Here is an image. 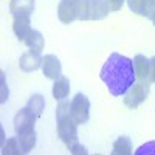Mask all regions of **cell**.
I'll return each mask as SVG.
<instances>
[{"label":"cell","instance_id":"obj_25","mask_svg":"<svg viewBox=\"0 0 155 155\" xmlns=\"http://www.w3.org/2000/svg\"><path fill=\"white\" fill-rule=\"evenodd\" d=\"M152 22H153V25H155V17H153V19H152Z\"/></svg>","mask_w":155,"mask_h":155},{"label":"cell","instance_id":"obj_1","mask_svg":"<svg viewBox=\"0 0 155 155\" xmlns=\"http://www.w3.org/2000/svg\"><path fill=\"white\" fill-rule=\"evenodd\" d=\"M101 79L113 96L126 95L137 79L134 61L120 53H112L101 68Z\"/></svg>","mask_w":155,"mask_h":155},{"label":"cell","instance_id":"obj_7","mask_svg":"<svg viewBox=\"0 0 155 155\" xmlns=\"http://www.w3.org/2000/svg\"><path fill=\"white\" fill-rule=\"evenodd\" d=\"M78 0H61L58 6V17L62 23H71L78 20Z\"/></svg>","mask_w":155,"mask_h":155},{"label":"cell","instance_id":"obj_11","mask_svg":"<svg viewBox=\"0 0 155 155\" xmlns=\"http://www.w3.org/2000/svg\"><path fill=\"white\" fill-rule=\"evenodd\" d=\"M110 5L107 0H90V20H101L109 16Z\"/></svg>","mask_w":155,"mask_h":155},{"label":"cell","instance_id":"obj_24","mask_svg":"<svg viewBox=\"0 0 155 155\" xmlns=\"http://www.w3.org/2000/svg\"><path fill=\"white\" fill-rule=\"evenodd\" d=\"M68 149H70V152H71V153H87V150L84 149V146H81L79 143H78V141H76L74 144H71Z\"/></svg>","mask_w":155,"mask_h":155},{"label":"cell","instance_id":"obj_8","mask_svg":"<svg viewBox=\"0 0 155 155\" xmlns=\"http://www.w3.org/2000/svg\"><path fill=\"white\" fill-rule=\"evenodd\" d=\"M42 70L48 79H58L62 76V65L54 54H45L42 59Z\"/></svg>","mask_w":155,"mask_h":155},{"label":"cell","instance_id":"obj_18","mask_svg":"<svg viewBox=\"0 0 155 155\" xmlns=\"http://www.w3.org/2000/svg\"><path fill=\"white\" fill-rule=\"evenodd\" d=\"M36 115H37V118L42 115L44 109H45V98L42 95H33L30 99H28V104H27Z\"/></svg>","mask_w":155,"mask_h":155},{"label":"cell","instance_id":"obj_19","mask_svg":"<svg viewBox=\"0 0 155 155\" xmlns=\"http://www.w3.org/2000/svg\"><path fill=\"white\" fill-rule=\"evenodd\" d=\"M78 20H90V0H78Z\"/></svg>","mask_w":155,"mask_h":155},{"label":"cell","instance_id":"obj_21","mask_svg":"<svg viewBox=\"0 0 155 155\" xmlns=\"http://www.w3.org/2000/svg\"><path fill=\"white\" fill-rule=\"evenodd\" d=\"M135 153L137 155H155V141H149V143L143 144Z\"/></svg>","mask_w":155,"mask_h":155},{"label":"cell","instance_id":"obj_17","mask_svg":"<svg viewBox=\"0 0 155 155\" xmlns=\"http://www.w3.org/2000/svg\"><path fill=\"white\" fill-rule=\"evenodd\" d=\"M17 138H19V143H20L22 153H28L34 149V146H36V132L17 135Z\"/></svg>","mask_w":155,"mask_h":155},{"label":"cell","instance_id":"obj_22","mask_svg":"<svg viewBox=\"0 0 155 155\" xmlns=\"http://www.w3.org/2000/svg\"><path fill=\"white\" fill-rule=\"evenodd\" d=\"M149 84L155 82V56L149 59Z\"/></svg>","mask_w":155,"mask_h":155},{"label":"cell","instance_id":"obj_23","mask_svg":"<svg viewBox=\"0 0 155 155\" xmlns=\"http://www.w3.org/2000/svg\"><path fill=\"white\" fill-rule=\"evenodd\" d=\"M109 5H110V9L112 11H120L123 8V3H124V0H107Z\"/></svg>","mask_w":155,"mask_h":155},{"label":"cell","instance_id":"obj_13","mask_svg":"<svg viewBox=\"0 0 155 155\" xmlns=\"http://www.w3.org/2000/svg\"><path fill=\"white\" fill-rule=\"evenodd\" d=\"M12 30H14L16 37L20 42H23L30 31L33 30L30 27V17H14V23H12Z\"/></svg>","mask_w":155,"mask_h":155},{"label":"cell","instance_id":"obj_5","mask_svg":"<svg viewBox=\"0 0 155 155\" xmlns=\"http://www.w3.org/2000/svg\"><path fill=\"white\" fill-rule=\"evenodd\" d=\"M37 120V115L27 106L17 112L16 118H14V130L17 135H23V134H30L34 132V124Z\"/></svg>","mask_w":155,"mask_h":155},{"label":"cell","instance_id":"obj_4","mask_svg":"<svg viewBox=\"0 0 155 155\" xmlns=\"http://www.w3.org/2000/svg\"><path fill=\"white\" fill-rule=\"evenodd\" d=\"M70 113L76 124H85L90 118V101L84 93H76L70 101Z\"/></svg>","mask_w":155,"mask_h":155},{"label":"cell","instance_id":"obj_15","mask_svg":"<svg viewBox=\"0 0 155 155\" xmlns=\"http://www.w3.org/2000/svg\"><path fill=\"white\" fill-rule=\"evenodd\" d=\"M23 42L31 51H36V53H41V51L44 50V45H45L44 36L41 34V31H37V30H31Z\"/></svg>","mask_w":155,"mask_h":155},{"label":"cell","instance_id":"obj_9","mask_svg":"<svg viewBox=\"0 0 155 155\" xmlns=\"http://www.w3.org/2000/svg\"><path fill=\"white\" fill-rule=\"evenodd\" d=\"M34 11V0H11L9 12L14 17H30Z\"/></svg>","mask_w":155,"mask_h":155},{"label":"cell","instance_id":"obj_14","mask_svg":"<svg viewBox=\"0 0 155 155\" xmlns=\"http://www.w3.org/2000/svg\"><path fill=\"white\" fill-rule=\"evenodd\" d=\"M70 93V82L65 76H59L58 79H54V84H53V96L54 99L58 101H62L65 99Z\"/></svg>","mask_w":155,"mask_h":155},{"label":"cell","instance_id":"obj_6","mask_svg":"<svg viewBox=\"0 0 155 155\" xmlns=\"http://www.w3.org/2000/svg\"><path fill=\"white\" fill-rule=\"evenodd\" d=\"M127 5L132 12L146 19L155 17V0H127Z\"/></svg>","mask_w":155,"mask_h":155},{"label":"cell","instance_id":"obj_3","mask_svg":"<svg viewBox=\"0 0 155 155\" xmlns=\"http://www.w3.org/2000/svg\"><path fill=\"white\" fill-rule=\"evenodd\" d=\"M149 95V82L138 79L124 95V104L129 109H137L141 102H144Z\"/></svg>","mask_w":155,"mask_h":155},{"label":"cell","instance_id":"obj_16","mask_svg":"<svg viewBox=\"0 0 155 155\" xmlns=\"http://www.w3.org/2000/svg\"><path fill=\"white\" fill-rule=\"evenodd\" d=\"M113 155H129L132 153V141L129 137H120L113 143Z\"/></svg>","mask_w":155,"mask_h":155},{"label":"cell","instance_id":"obj_10","mask_svg":"<svg viewBox=\"0 0 155 155\" xmlns=\"http://www.w3.org/2000/svg\"><path fill=\"white\" fill-rule=\"evenodd\" d=\"M42 56L41 53H36V51H27L23 53L20 58V68L23 71H34L39 67H42Z\"/></svg>","mask_w":155,"mask_h":155},{"label":"cell","instance_id":"obj_2","mask_svg":"<svg viewBox=\"0 0 155 155\" xmlns=\"http://www.w3.org/2000/svg\"><path fill=\"white\" fill-rule=\"evenodd\" d=\"M56 123H58V137L65 143L67 147L78 141V124L70 113V102L61 101L56 109Z\"/></svg>","mask_w":155,"mask_h":155},{"label":"cell","instance_id":"obj_12","mask_svg":"<svg viewBox=\"0 0 155 155\" xmlns=\"http://www.w3.org/2000/svg\"><path fill=\"white\" fill-rule=\"evenodd\" d=\"M132 61H134V68H135L137 78L141 81H147L149 79V59L143 54H137Z\"/></svg>","mask_w":155,"mask_h":155},{"label":"cell","instance_id":"obj_20","mask_svg":"<svg viewBox=\"0 0 155 155\" xmlns=\"http://www.w3.org/2000/svg\"><path fill=\"white\" fill-rule=\"evenodd\" d=\"M3 153L6 155H17V153H22V149H20V143H19V138H9L6 141V144L3 146Z\"/></svg>","mask_w":155,"mask_h":155}]
</instances>
